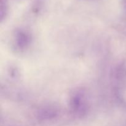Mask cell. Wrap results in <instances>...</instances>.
Instances as JSON below:
<instances>
[]
</instances>
